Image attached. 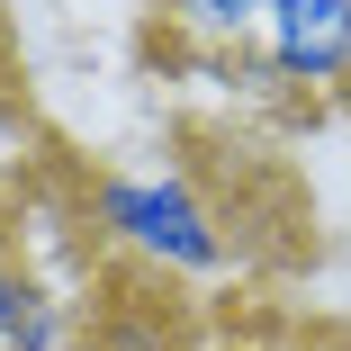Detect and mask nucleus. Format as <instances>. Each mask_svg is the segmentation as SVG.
I'll list each match as a JSON object with an SVG mask.
<instances>
[{"label": "nucleus", "instance_id": "nucleus-4", "mask_svg": "<svg viewBox=\"0 0 351 351\" xmlns=\"http://www.w3.org/2000/svg\"><path fill=\"white\" fill-rule=\"evenodd\" d=\"M171 19L189 36H243V27L270 19V0H171Z\"/></svg>", "mask_w": 351, "mask_h": 351}, {"label": "nucleus", "instance_id": "nucleus-5", "mask_svg": "<svg viewBox=\"0 0 351 351\" xmlns=\"http://www.w3.org/2000/svg\"><path fill=\"white\" fill-rule=\"evenodd\" d=\"M324 351H351V342H324Z\"/></svg>", "mask_w": 351, "mask_h": 351}, {"label": "nucleus", "instance_id": "nucleus-1", "mask_svg": "<svg viewBox=\"0 0 351 351\" xmlns=\"http://www.w3.org/2000/svg\"><path fill=\"white\" fill-rule=\"evenodd\" d=\"M99 226L126 234L135 252L171 261V270H217L226 261V234L207 226V207L180 180H99Z\"/></svg>", "mask_w": 351, "mask_h": 351}, {"label": "nucleus", "instance_id": "nucleus-3", "mask_svg": "<svg viewBox=\"0 0 351 351\" xmlns=\"http://www.w3.org/2000/svg\"><path fill=\"white\" fill-rule=\"evenodd\" d=\"M54 342H63L54 298L36 289L19 261H0V351H54Z\"/></svg>", "mask_w": 351, "mask_h": 351}, {"label": "nucleus", "instance_id": "nucleus-2", "mask_svg": "<svg viewBox=\"0 0 351 351\" xmlns=\"http://www.w3.org/2000/svg\"><path fill=\"white\" fill-rule=\"evenodd\" d=\"M270 54L298 82H342L351 73V0H270Z\"/></svg>", "mask_w": 351, "mask_h": 351}]
</instances>
